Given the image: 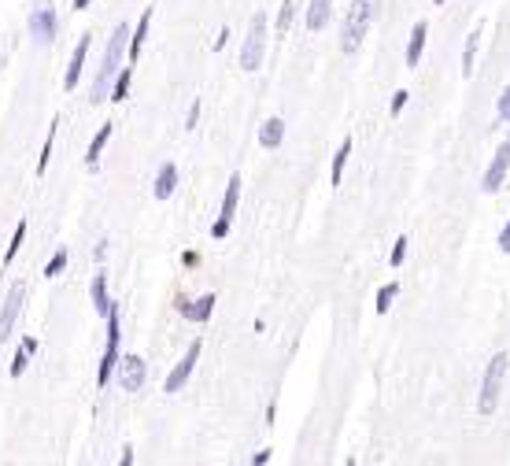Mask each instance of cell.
Instances as JSON below:
<instances>
[{"mask_svg":"<svg viewBox=\"0 0 510 466\" xmlns=\"http://www.w3.org/2000/svg\"><path fill=\"white\" fill-rule=\"evenodd\" d=\"M196 122H200V100L189 107V119H185V130H196Z\"/></svg>","mask_w":510,"mask_h":466,"instance_id":"obj_34","label":"cell"},{"mask_svg":"<svg viewBox=\"0 0 510 466\" xmlns=\"http://www.w3.org/2000/svg\"><path fill=\"white\" fill-rule=\"evenodd\" d=\"M89 45H93V34H81L78 37V48L71 52V63H67V74H63V89L74 93L78 89V78H81V67H86V56H89Z\"/></svg>","mask_w":510,"mask_h":466,"instance_id":"obj_11","label":"cell"},{"mask_svg":"<svg viewBox=\"0 0 510 466\" xmlns=\"http://www.w3.org/2000/svg\"><path fill=\"white\" fill-rule=\"evenodd\" d=\"M400 296V281H388V285H381V293H377V315H388V308H392V300Z\"/></svg>","mask_w":510,"mask_h":466,"instance_id":"obj_24","label":"cell"},{"mask_svg":"<svg viewBox=\"0 0 510 466\" xmlns=\"http://www.w3.org/2000/svg\"><path fill=\"white\" fill-rule=\"evenodd\" d=\"M407 100H410V93H407V89H400L396 96H392V115H400V111L407 107Z\"/></svg>","mask_w":510,"mask_h":466,"instance_id":"obj_33","label":"cell"},{"mask_svg":"<svg viewBox=\"0 0 510 466\" xmlns=\"http://www.w3.org/2000/svg\"><path fill=\"white\" fill-rule=\"evenodd\" d=\"M289 26H292V0L277 8V34H289Z\"/></svg>","mask_w":510,"mask_h":466,"instance_id":"obj_28","label":"cell"},{"mask_svg":"<svg viewBox=\"0 0 510 466\" xmlns=\"http://www.w3.org/2000/svg\"><path fill=\"white\" fill-rule=\"evenodd\" d=\"M111 130H115V126H111V122H104V126H100V130H96V137L89 141V152H86V163H89L93 170H96V163H100V152H104V144L111 141Z\"/></svg>","mask_w":510,"mask_h":466,"instance_id":"obj_19","label":"cell"},{"mask_svg":"<svg viewBox=\"0 0 510 466\" xmlns=\"http://www.w3.org/2000/svg\"><path fill=\"white\" fill-rule=\"evenodd\" d=\"M425 37H429V23H415V30H410V41H407V67H418L422 63V52H425Z\"/></svg>","mask_w":510,"mask_h":466,"instance_id":"obj_13","label":"cell"},{"mask_svg":"<svg viewBox=\"0 0 510 466\" xmlns=\"http://www.w3.org/2000/svg\"><path fill=\"white\" fill-rule=\"evenodd\" d=\"M506 170H510V141H503L496 148V156H492V163H488L485 178H481V189L485 192H499L503 182H506Z\"/></svg>","mask_w":510,"mask_h":466,"instance_id":"obj_10","label":"cell"},{"mask_svg":"<svg viewBox=\"0 0 510 466\" xmlns=\"http://www.w3.org/2000/svg\"><path fill=\"white\" fill-rule=\"evenodd\" d=\"M267 34H270L267 15L255 11V19L248 23V37H244V45H240V71H259V67H262V48H267Z\"/></svg>","mask_w":510,"mask_h":466,"instance_id":"obj_4","label":"cell"},{"mask_svg":"<svg viewBox=\"0 0 510 466\" xmlns=\"http://www.w3.org/2000/svg\"><path fill=\"white\" fill-rule=\"evenodd\" d=\"M240 174H233V178L226 182V197H222V219H229L233 222V215H237V204H240Z\"/></svg>","mask_w":510,"mask_h":466,"instance_id":"obj_17","label":"cell"},{"mask_svg":"<svg viewBox=\"0 0 510 466\" xmlns=\"http://www.w3.org/2000/svg\"><path fill=\"white\" fill-rule=\"evenodd\" d=\"M23 240H26V222H19V226H15V233H11V245H8V252H4V267L15 260V255H19Z\"/></svg>","mask_w":510,"mask_h":466,"instance_id":"obj_27","label":"cell"},{"mask_svg":"<svg viewBox=\"0 0 510 466\" xmlns=\"http://www.w3.org/2000/svg\"><path fill=\"white\" fill-rule=\"evenodd\" d=\"M119 341H122L119 308L111 303V311H108V348H104V359H100V374H96V385H100V389H108V381L115 378V366H119Z\"/></svg>","mask_w":510,"mask_h":466,"instance_id":"obj_5","label":"cell"},{"mask_svg":"<svg viewBox=\"0 0 510 466\" xmlns=\"http://www.w3.org/2000/svg\"><path fill=\"white\" fill-rule=\"evenodd\" d=\"M89 296H93V308H96V315L108 318V311H111V300H108V274H96V278H93V285H89Z\"/></svg>","mask_w":510,"mask_h":466,"instance_id":"obj_16","label":"cell"},{"mask_svg":"<svg viewBox=\"0 0 510 466\" xmlns=\"http://www.w3.org/2000/svg\"><path fill=\"white\" fill-rule=\"evenodd\" d=\"M23 296H26V285L23 281H15L8 289V296H4V308H0V344L11 337L15 322H19V311H23Z\"/></svg>","mask_w":510,"mask_h":466,"instance_id":"obj_9","label":"cell"},{"mask_svg":"<svg viewBox=\"0 0 510 466\" xmlns=\"http://www.w3.org/2000/svg\"><path fill=\"white\" fill-rule=\"evenodd\" d=\"M262 462H270V452H255L252 455V466H262Z\"/></svg>","mask_w":510,"mask_h":466,"instance_id":"obj_36","label":"cell"},{"mask_svg":"<svg viewBox=\"0 0 510 466\" xmlns=\"http://www.w3.org/2000/svg\"><path fill=\"white\" fill-rule=\"evenodd\" d=\"M67 260H71L67 248H59V252L52 255V260H48V267H45V278H59L63 270H67Z\"/></svg>","mask_w":510,"mask_h":466,"instance_id":"obj_26","label":"cell"},{"mask_svg":"<svg viewBox=\"0 0 510 466\" xmlns=\"http://www.w3.org/2000/svg\"><path fill=\"white\" fill-rule=\"evenodd\" d=\"M200 337L185 348V356H182V363L174 366V371L167 374V385H163V392H182L185 385H189V378H192V371H196V363H200Z\"/></svg>","mask_w":510,"mask_h":466,"instance_id":"obj_7","label":"cell"},{"mask_svg":"<svg viewBox=\"0 0 510 466\" xmlns=\"http://www.w3.org/2000/svg\"><path fill=\"white\" fill-rule=\"evenodd\" d=\"M129 82H134V71H129V67H122L119 74H115V82H111V96H108V100H129Z\"/></svg>","mask_w":510,"mask_h":466,"instance_id":"obj_21","label":"cell"},{"mask_svg":"<svg viewBox=\"0 0 510 466\" xmlns=\"http://www.w3.org/2000/svg\"><path fill=\"white\" fill-rule=\"evenodd\" d=\"M178 311H182L185 318H192V322H207L211 311H215V293H204L200 300H185V296H178Z\"/></svg>","mask_w":510,"mask_h":466,"instance_id":"obj_12","label":"cell"},{"mask_svg":"<svg viewBox=\"0 0 510 466\" xmlns=\"http://www.w3.org/2000/svg\"><path fill=\"white\" fill-rule=\"evenodd\" d=\"M229 226H233V222H229V219H222V215H219V222H215V226H211V237H215V240H222V237L229 233Z\"/></svg>","mask_w":510,"mask_h":466,"instance_id":"obj_32","label":"cell"},{"mask_svg":"<svg viewBox=\"0 0 510 466\" xmlns=\"http://www.w3.org/2000/svg\"><path fill=\"white\" fill-rule=\"evenodd\" d=\"M56 126H59V119H52V126H48L45 148H41V159H37V174H45V170H48V159H52V144H56Z\"/></svg>","mask_w":510,"mask_h":466,"instance_id":"obj_25","label":"cell"},{"mask_svg":"<svg viewBox=\"0 0 510 466\" xmlns=\"http://www.w3.org/2000/svg\"><path fill=\"white\" fill-rule=\"evenodd\" d=\"M26 26H30V37H34V45H52V41H56V30H59L52 0H41V4H34Z\"/></svg>","mask_w":510,"mask_h":466,"instance_id":"obj_6","label":"cell"},{"mask_svg":"<svg viewBox=\"0 0 510 466\" xmlns=\"http://www.w3.org/2000/svg\"><path fill=\"white\" fill-rule=\"evenodd\" d=\"M407 245H410V240H407V237H400V240H396V248H392V260H388L392 267H403V255H407Z\"/></svg>","mask_w":510,"mask_h":466,"instance_id":"obj_30","label":"cell"},{"mask_svg":"<svg viewBox=\"0 0 510 466\" xmlns=\"http://www.w3.org/2000/svg\"><path fill=\"white\" fill-rule=\"evenodd\" d=\"M182 263H185V267H196V263H200V255H196V252H185Z\"/></svg>","mask_w":510,"mask_h":466,"instance_id":"obj_37","label":"cell"},{"mask_svg":"<svg viewBox=\"0 0 510 466\" xmlns=\"http://www.w3.org/2000/svg\"><path fill=\"white\" fill-rule=\"evenodd\" d=\"M174 189H178V167H174V163H163V167H159V174H156V185H152L156 200H167V197H174Z\"/></svg>","mask_w":510,"mask_h":466,"instance_id":"obj_15","label":"cell"},{"mask_svg":"<svg viewBox=\"0 0 510 466\" xmlns=\"http://www.w3.org/2000/svg\"><path fill=\"white\" fill-rule=\"evenodd\" d=\"M282 141H285V122L282 119H267V122H262V130H259V144H262V148H277Z\"/></svg>","mask_w":510,"mask_h":466,"instance_id":"obj_18","label":"cell"},{"mask_svg":"<svg viewBox=\"0 0 510 466\" xmlns=\"http://www.w3.org/2000/svg\"><path fill=\"white\" fill-rule=\"evenodd\" d=\"M126 52H129V26L119 23V26H115V34L108 37L100 71H96V78H93V96H89L93 104H104L108 96H111V82H115V74L122 71V56Z\"/></svg>","mask_w":510,"mask_h":466,"instance_id":"obj_1","label":"cell"},{"mask_svg":"<svg viewBox=\"0 0 510 466\" xmlns=\"http://www.w3.org/2000/svg\"><path fill=\"white\" fill-rule=\"evenodd\" d=\"M115 378L126 392H141L148 381V363L141 356H119V366H115Z\"/></svg>","mask_w":510,"mask_h":466,"instance_id":"obj_8","label":"cell"},{"mask_svg":"<svg viewBox=\"0 0 510 466\" xmlns=\"http://www.w3.org/2000/svg\"><path fill=\"white\" fill-rule=\"evenodd\" d=\"M499 248L510 255V222H506V226H503V233H499Z\"/></svg>","mask_w":510,"mask_h":466,"instance_id":"obj_35","label":"cell"},{"mask_svg":"<svg viewBox=\"0 0 510 466\" xmlns=\"http://www.w3.org/2000/svg\"><path fill=\"white\" fill-rule=\"evenodd\" d=\"M477 48H481V26H473V34L466 37V52H463V74H473V59H477Z\"/></svg>","mask_w":510,"mask_h":466,"instance_id":"obj_22","label":"cell"},{"mask_svg":"<svg viewBox=\"0 0 510 466\" xmlns=\"http://www.w3.org/2000/svg\"><path fill=\"white\" fill-rule=\"evenodd\" d=\"M26 366H30V351L19 348V351H15V359H11V378H19V374L26 371Z\"/></svg>","mask_w":510,"mask_h":466,"instance_id":"obj_29","label":"cell"},{"mask_svg":"<svg viewBox=\"0 0 510 466\" xmlns=\"http://www.w3.org/2000/svg\"><path fill=\"white\" fill-rule=\"evenodd\" d=\"M433 4H444V0H433Z\"/></svg>","mask_w":510,"mask_h":466,"instance_id":"obj_39","label":"cell"},{"mask_svg":"<svg viewBox=\"0 0 510 466\" xmlns=\"http://www.w3.org/2000/svg\"><path fill=\"white\" fill-rule=\"evenodd\" d=\"M329 19H333V0H311L307 8V30L315 34V30H325Z\"/></svg>","mask_w":510,"mask_h":466,"instance_id":"obj_14","label":"cell"},{"mask_svg":"<svg viewBox=\"0 0 510 466\" xmlns=\"http://www.w3.org/2000/svg\"><path fill=\"white\" fill-rule=\"evenodd\" d=\"M148 30H152V8H148L144 15H141V23H137V30H129V56H141V48H144V37H148Z\"/></svg>","mask_w":510,"mask_h":466,"instance_id":"obj_20","label":"cell"},{"mask_svg":"<svg viewBox=\"0 0 510 466\" xmlns=\"http://www.w3.org/2000/svg\"><path fill=\"white\" fill-rule=\"evenodd\" d=\"M377 15V0H352L348 15H344V30H340V52H359V45L366 41L370 26Z\"/></svg>","mask_w":510,"mask_h":466,"instance_id":"obj_2","label":"cell"},{"mask_svg":"<svg viewBox=\"0 0 510 466\" xmlns=\"http://www.w3.org/2000/svg\"><path fill=\"white\" fill-rule=\"evenodd\" d=\"M74 8H78V11H86V8H89V0H74Z\"/></svg>","mask_w":510,"mask_h":466,"instance_id":"obj_38","label":"cell"},{"mask_svg":"<svg viewBox=\"0 0 510 466\" xmlns=\"http://www.w3.org/2000/svg\"><path fill=\"white\" fill-rule=\"evenodd\" d=\"M496 115H499V122H510V89L499 93V107H496Z\"/></svg>","mask_w":510,"mask_h":466,"instance_id":"obj_31","label":"cell"},{"mask_svg":"<svg viewBox=\"0 0 510 466\" xmlns=\"http://www.w3.org/2000/svg\"><path fill=\"white\" fill-rule=\"evenodd\" d=\"M348 156H352V141L344 137V144H340L337 156H333V174H329V182H333V185L344 182V163H348Z\"/></svg>","mask_w":510,"mask_h":466,"instance_id":"obj_23","label":"cell"},{"mask_svg":"<svg viewBox=\"0 0 510 466\" xmlns=\"http://www.w3.org/2000/svg\"><path fill=\"white\" fill-rule=\"evenodd\" d=\"M506 371H510V356L506 351H496L492 363L485 366V378H481V392H477V411L481 414H492L499 404V392H503V381H506Z\"/></svg>","mask_w":510,"mask_h":466,"instance_id":"obj_3","label":"cell"}]
</instances>
